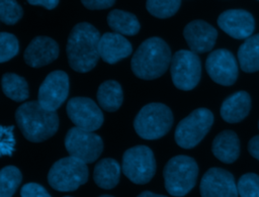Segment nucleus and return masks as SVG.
<instances>
[{"instance_id":"nucleus-8","label":"nucleus","mask_w":259,"mask_h":197,"mask_svg":"<svg viewBox=\"0 0 259 197\" xmlns=\"http://www.w3.org/2000/svg\"><path fill=\"white\" fill-rule=\"evenodd\" d=\"M121 170L124 176L135 184H146L156 173V161L152 150L147 145H135L122 156Z\"/></svg>"},{"instance_id":"nucleus-6","label":"nucleus","mask_w":259,"mask_h":197,"mask_svg":"<svg viewBox=\"0 0 259 197\" xmlns=\"http://www.w3.org/2000/svg\"><path fill=\"white\" fill-rule=\"evenodd\" d=\"M88 180L86 163L74 157H65L53 164L48 174L50 186L61 192L77 190Z\"/></svg>"},{"instance_id":"nucleus-33","label":"nucleus","mask_w":259,"mask_h":197,"mask_svg":"<svg viewBox=\"0 0 259 197\" xmlns=\"http://www.w3.org/2000/svg\"><path fill=\"white\" fill-rule=\"evenodd\" d=\"M248 151L253 158L259 161V135H255L249 140Z\"/></svg>"},{"instance_id":"nucleus-20","label":"nucleus","mask_w":259,"mask_h":197,"mask_svg":"<svg viewBox=\"0 0 259 197\" xmlns=\"http://www.w3.org/2000/svg\"><path fill=\"white\" fill-rule=\"evenodd\" d=\"M213 156L223 163L232 164L240 155V141L236 132L232 130H224L220 132L211 144Z\"/></svg>"},{"instance_id":"nucleus-30","label":"nucleus","mask_w":259,"mask_h":197,"mask_svg":"<svg viewBox=\"0 0 259 197\" xmlns=\"http://www.w3.org/2000/svg\"><path fill=\"white\" fill-rule=\"evenodd\" d=\"M241 197H259V176L247 173L241 176L237 184Z\"/></svg>"},{"instance_id":"nucleus-27","label":"nucleus","mask_w":259,"mask_h":197,"mask_svg":"<svg viewBox=\"0 0 259 197\" xmlns=\"http://www.w3.org/2000/svg\"><path fill=\"white\" fill-rule=\"evenodd\" d=\"M180 4L181 0H147L146 8L157 18H168L178 11Z\"/></svg>"},{"instance_id":"nucleus-34","label":"nucleus","mask_w":259,"mask_h":197,"mask_svg":"<svg viewBox=\"0 0 259 197\" xmlns=\"http://www.w3.org/2000/svg\"><path fill=\"white\" fill-rule=\"evenodd\" d=\"M30 5H38L42 6L46 9L52 10L57 7L59 4V0H26Z\"/></svg>"},{"instance_id":"nucleus-19","label":"nucleus","mask_w":259,"mask_h":197,"mask_svg":"<svg viewBox=\"0 0 259 197\" xmlns=\"http://www.w3.org/2000/svg\"><path fill=\"white\" fill-rule=\"evenodd\" d=\"M251 109V98L246 91H238L227 97L221 106V116L229 123L242 121Z\"/></svg>"},{"instance_id":"nucleus-1","label":"nucleus","mask_w":259,"mask_h":197,"mask_svg":"<svg viewBox=\"0 0 259 197\" xmlns=\"http://www.w3.org/2000/svg\"><path fill=\"white\" fill-rule=\"evenodd\" d=\"M100 33L88 22L76 24L67 40L66 53L70 67L78 73H87L95 68L100 58Z\"/></svg>"},{"instance_id":"nucleus-7","label":"nucleus","mask_w":259,"mask_h":197,"mask_svg":"<svg viewBox=\"0 0 259 197\" xmlns=\"http://www.w3.org/2000/svg\"><path fill=\"white\" fill-rule=\"evenodd\" d=\"M213 123V114L207 108H197L183 118L176 126L174 137L182 149L196 146L209 131Z\"/></svg>"},{"instance_id":"nucleus-15","label":"nucleus","mask_w":259,"mask_h":197,"mask_svg":"<svg viewBox=\"0 0 259 197\" xmlns=\"http://www.w3.org/2000/svg\"><path fill=\"white\" fill-rule=\"evenodd\" d=\"M218 25L231 37L247 39L255 28V20L252 14L243 9H230L220 14Z\"/></svg>"},{"instance_id":"nucleus-23","label":"nucleus","mask_w":259,"mask_h":197,"mask_svg":"<svg viewBox=\"0 0 259 197\" xmlns=\"http://www.w3.org/2000/svg\"><path fill=\"white\" fill-rule=\"evenodd\" d=\"M107 23L114 32L121 35H135L141 27L135 14L120 9H113L108 13Z\"/></svg>"},{"instance_id":"nucleus-17","label":"nucleus","mask_w":259,"mask_h":197,"mask_svg":"<svg viewBox=\"0 0 259 197\" xmlns=\"http://www.w3.org/2000/svg\"><path fill=\"white\" fill-rule=\"evenodd\" d=\"M59 44L49 36H35L24 51V62L32 68H40L53 63L59 57Z\"/></svg>"},{"instance_id":"nucleus-16","label":"nucleus","mask_w":259,"mask_h":197,"mask_svg":"<svg viewBox=\"0 0 259 197\" xmlns=\"http://www.w3.org/2000/svg\"><path fill=\"white\" fill-rule=\"evenodd\" d=\"M183 36L190 51L195 54H203L214 46L218 31L209 23L196 19L186 24L183 29Z\"/></svg>"},{"instance_id":"nucleus-12","label":"nucleus","mask_w":259,"mask_h":197,"mask_svg":"<svg viewBox=\"0 0 259 197\" xmlns=\"http://www.w3.org/2000/svg\"><path fill=\"white\" fill-rule=\"evenodd\" d=\"M69 76L57 70L51 72L42 81L37 93L38 103L47 110L56 111L69 95Z\"/></svg>"},{"instance_id":"nucleus-14","label":"nucleus","mask_w":259,"mask_h":197,"mask_svg":"<svg viewBox=\"0 0 259 197\" xmlns=\"http://www.w3.org/2000/svg\"><path fill=\"white\" fill-rule=\"evenodd\" d=\"M201 197H238L234 176L222 168L208 169L200 181Z\"/></svg>"},{"instance_id":"nucleus-32","label":"nucleus","mask_w":259,"mask_h":197,"mask_svg":"<svg viewBox=\"0 0 259 197\" xmlns=\"http://www.w3.org/2000/svg\"><path fill=\"white\" fill-rule=\"evenodd\" d=\"M82 4L90 10H101L111 7L115 0H81Z\"/></svg>"},{"instance_id":"nucleus-11","label":"nucleus","mask_w":259,"mask_h":197,"mask_svg":"<svg viewBox=\"0 0 259 197\" xmlns=\"http://www.w3.org/2000/svg\"><path fill=\"white\" fill-rule=\"evenodd\" d=\"M67 115L76 127L95 131L103 123V113L99 106L88 97H73L66 106Z\"/></svg>"},{"instance_id":"nucleus-9","label":"nucleus","mask_w":259,"mask_h":197,"mask_svg":"<svg viewBox=\"0 0 259 197\" xmlns=\"http://www.w3.org/2000/svg\"><path fill=\"white\" fill-rule=\"evenodd\" d=\"M171 79L177 89L189 91L200 81L201 63L197 54L192 51L180 50L172 56L170 65Z\"/></svg>"},{"instance_id":"nucleus-21","label":"nucleus","mask_w":259,"mask_h":197,"mask_svg":"<svg viewBox=\"0 0 259 197\" xmlns=\"http://www.w3.org/2000/svg\"><path fill=\"white\" fill-rule=\"evenodd\" d=\"M120 171V165L116 160L110 158L102 159L94 167V182L102 189H112L119 182Z\"/></svg>"},{"instance_id":"nucleus-35","label":"nucleus","mask_w":259,"mask_h":197,"mask_svg":"<svg viewBox=\"0 0 259 197\" xmlns=\"http://www.w3.org/2000/svg\"><path fill=\"white\" fill-rule=\"evenodd\" d=\"M137 197H167V196L156 194V193H153L151 191H144L141 194H139Z\"/></svg>"},{"instance_id":"nucleus-4","label":"nucleus","mask_w":259,"mask_h":197,"mask_svg":"<svg viewBox=\"0 0 259 197\" xmlns=\"http://www.w3.org/2000/svg\"><path fill=\"white\" fill-rule=\"evenodd\" d=\"M163 176L167 192L175 197H183L195 186L198 166L191 157L175 156L165 165Z\"/></svg>"},{"instance_id":"nucleus-2","label":"nucleus","mask_w":259,"mask_h":197,"mask_svg":"<svg viewBox=\"0 0 259 197\" xmlns=\"http://www.w3.org/2000/svg\"><path fill=\"white\" fill-rule=\"evenodd\" d=\"M15 120L23 136L31 142L49 139L59 128V116L56 111L45 109L38 101L21 104L15 111Z\"/></svg>"},{"instance_id":"nucleus-31","label":"nucleus","mask_w":259,"mask_h":197,"mask_svg":"<svg viewBox=\"0 0 259 197\" xmlns=\"http://www.w3.org/2000/svg\"><path fill=\"white\" fill-rule=\"evenodd\" d=\"M21 197H51L45 187L37 183H27L20 190Z\"/></svg>"},{"instance_id":"nucleus-28","label":"nucleus","mask_w":259,"mask_h":197,"mask_svg":"<svg viewBox=\"0 0 259 197\" xmlns=\"http://www.w3.org/2000/svg\"><path fill=\"white\" fill-rule=\"evenodd\" d=\"M22 15L23 9L16 0H0V19L3 23L13 25Z\"/></svg>"},{"instance_id":"nucleus-38","label":"nucleus","mask_w":259,"mask_h":197,"mask_svg":"<svg viewBox=\"0 0 259 197\" xmlns=\"http://www.w3.org/2000/svg\"><path fill=\"white\" fill-rule=\"evenodd\" d=\"M258 128H259V121H258Z\"/></svg>"},{"instance_id":"nucleus-37","label":"nucleus","mask_w":259,"mask_h":197,"mask_svg":"<svg viewBox=\"0 0 259 197\" xmlns=\"http://www.w3.org/2000/svg\"><path fill=\"white\" fill-rule=\"evenodd\" d=\"M64 197H71V196H64Z\"/></svg>"},{"instance_id":"nucleus-5","label":"nucleus","mask_w":259,"mask_h":197,"mask_svg":"<svg viewBox=\"0 0 259 197\" xmlns=\"http://www.w3.org/2000/svg\"><path fill=\"white\" fill-rule=\"evenodd\" d=\"M173 120V113L167 105L158 102L149 103L136 115L134 128L144 139H158L168 133Z\"/></svg>"},{"instance_id":"nucleus-26","label":"nucleus","mask_w":259,"mask_h":197,"mask_svg":"<svg viewBox=\"0 0 259 197\" xmlns=\"http://www.w3.org/2000/svg\"><path fill=\"white\" fill-rule=\"evenodd\" d=\"M22 180L21 172L14 166H6L0 172V197H12Z\"/></svg>"},{"instance_id":"nucleus-24","label":"nucleus","mask_w":259,"mask_h":197,"mask_svg":"<svg viewBox=\"0 0 259 197\" xmlns=\"http://www.w3.org/2000/svg\"><path fill=\"white\" fill-rule=\"evenodd\" d=\"M238 60L245 73L259 71V33L251 35L240 45Z\"/></svg>"},{"instance_id":"nucleus-22","label":"nucleus","mask_w":259,"mask_h":197,"mask_svg":"<svg viewBox=\"0 0 259 197\" xmlns=\"http://www.w3.org/2000/svg\"><path fill=\"white\" fill-rule=\"evenodd\" d=\"M100 107L107 112L119 109L123 101V93L120 84L115 80H107L100 84L96 93Z\"/></svg>"},{"instance_id":"nucleus-36","label":"nucleus","mask_w":259,"mask_h":197,"mask_svg":"<svg viewBox=\"0 0 259 197\" xmlns=\"http://www.w3.org/2000/svg\"><path fill=\"white\" fill-rule=\"evenodd\" d=\"M99 197H113V196H111V195H101Z\"/></svg>"},{"instance_id":"nucleus-25","label":"nucleus","mask_w":259,"mask_h":197,"mask_svg":"<svg viewBox=\"0 0 259 197\" xmlns=\"http://www.w3.org/2000/svg\"><path fill=\"white\" fill-rule=\"evenodd\" d=\"M2 91L9 99L22 102L29 96L28 84L26 80L14 73H5L1 79Z\"/></svg>"},{"instance_id":"nucleus-29","label":"nucleus","mask_w":259,"mask_h":197,"mask_svg":"<svg viewBox=\"0 0 259 197\" xmlns=\"http://www.w3.org/2000/svg\"><path fill=\"white\" fill-rule=\"evenodd\" d=\"M19 52L17 37L9 32L0 33V62L5 63L14 58Z\"/></svg>"},{"instance_id":"nucleus-10","label":"nucleus","mask_w":259,"mask_h":197,"mask_svg":"<svg viewBox=\"0 0 259 197\" xmlns=\"http://www.w3.org/2000/svg\"><path fill=\"white\" fill-rule=\"evenodd\" d=\"M64 142L71 157L86 164L95 162L103 151V140L98 134L76 126L68 130Z\"/></svg>"},{"instance_id":"nucleus-13","label":"nucleus","mask_w":259,"mask_h":197,"mask_svg":"<svg viewBox=\"0 0 259 197\" xmlns=\"http://www.w3.org/2000/svg\"><path fill=\"white\" fill-rule=\"evenodd\" d=\"M205 69L210 79L223 86L233 85L238 78V64L234 55L219 48L211 52L205 61Z\"/></svg>"},{"instance_id":"nucleus-18","label":"nucleus","mask_w":259,"mask_h":197,"mask_svg":"<svg viewBox=\"0 0 259 197\" xmlns=\"http://www.w3.org/2000/svg\"><path fill=\"white\" fill-rule=\"evenodd\" d=\"M132 52V43L119 33L105 32L100 37L99 55L107 64H116L122 59L127 58Z\"/></svg>"},{"instance_id":"nucleus-3","label":"nucleus","mask_w":259,"mask_h":197,"mask_svg":"<svg viewBox=\"0 0 259 197\" xmlns=\"http://www.w3.org/2000/svg\"><path fill=\"white\" fill-rule=\"evenodd\" d=\"M171 50L168 43L153 36L144 40L131 62L133 73L143 80H154L161 77L171 65Z\"/></svg>"}]
</instances>
